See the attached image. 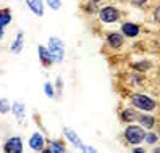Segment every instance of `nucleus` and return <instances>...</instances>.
<instances>
[{
	"label": "nucleus",
	"mask_w": 160,
	"mask_h": 153,
	"mask_svg": "<svg viewBox=\"0 0 160 153\" xmlns=\"http://www.w3.org/2000/svg\"><path fill=\"white\" fill-rule=\"evenodd\" d=\"M125 137L131 145H138L142 140H146V132L139 126H128L125 131Z\"/></svg>",
	"instance_id": "f257e3e1"
},
{
	"label": "nucleus",
	"mask_w": 160,
	"mask_h": 153,
	"mask_svg": "<svg viewBox=\"0 0 160 153\" xmlns=\"http://www.w3.org/2000/svg\"><path fill=\"white\" fill-rule=\"evenodd\" d=\"M49 50H50V53L53 56L55 63H60L63 60L65 45H63V42L58 39V37H50V39H49Z\"/></svg>",
	"instance_id": "f03ea898"
},
{
	"label": "nucleus",
	"mask_w": 160,
	"mask_h": 153,
	"mask_svg": "<svg viewBox=\"0 0 160 153\" xmlns=\"http://www.w3.org/2000/svg\"><path fill=\"white\" fill-rule=\"evenodd\" d=\"M131 102H133V105L136 108L142 110V111H152L155 108V102L152 98H149L147 95H142V93H134Z\"/></svg>",
	"instance_id": "7ed1b4c3"
},
{
	"label": "nucleus",
	"mask_w": 160,
	"mask_h": 153,
	"mask_svg": "<svg viewBox=\"0 0 160 153\" xmlns=\"http://www.w3.org/2000/svg\"><path fill=\"white\" fill-rule=\"evenodd\" d=\"M99 15H100V20L103 23H115V21L120 20V12L117 10V8H113V7L102 8Z\"/></svg>",
	"instance_id": "20e7f679"
},
{
	"label": "nucleus",
	"mask_w": 160,
	"mask_h": 153,
	"mask_svg": "<svg viewBox=\"0 0 160 153\" xmlns=\"http://www.w3.org/2000/svg\"><path fill=\"white\" fill-rule=\"evenodd\" d=\"M3 150L7 153H21L23 151V140L20 137H12L5 142Z\"/></svg>",
	"instance_id": "39448f33"
},
{
	"label": "nucleus",
	"mask_w": 160,
	"mask_h": 153,
	"mask_svg": "<svg viewBox=\"0 0 160 153\" xmlns=\"http://www.w3.org/2000/svg\"><path fill=\"white\" fill-rule=\"evenodd\" d=\"M65 136H67V139L73 143L74 147H78V148H81V150H84V151H96L92 147H84V143L81 142V139H79L71 129H65Z\"/></svg>",
	"instance_id": "423d86ee"
},
{
	"label": "nucleus",
	"mask_w": 160,
	"mask_h": 153,
	"mask_svg": "<svg viewBox=\"0 0 160 153\" xmlns=\"http://www.w3.org/2000/svg\"><path fill=\"white\" fill-rule=\"evenodd\" d=\"M44 145H45V142H44V137L41 136L39 132H36L31 136L29 139V147L34 150V151H42L44 150Z\"/></svg>",
	"instance_id": "0eeeda50"
},
{
	"label": "nucleus",
	"mask_w": 160,
	"mask_h": 153,
	"mask_svg": "<svg viewBox=\"0 0 160 153\" xmlns=\"http://www.w3.org/2000/svg\"><path fill=\"white\" fill-rule=\"evenodd\" d=\"M28 7L31 8V12L36 15V16H44V3L42 0H26Z\"/></svg>",
	"instance_id": "6e6552de"
},
{
	"label": "nucleus",
	"mask_w": 160,
	"mask_h": 153,
	"mask_svg": "<svg viewBox=\"0 0 160 153\" xmlns=\"http://www.w3.org/2000/svg\"><path fill=\"white\" fill-rule=\"evenodd\" d=\"M37 50H39V58H41V61H42L44 66H49V65L55 63V61H53V56H52V53H50L49 49H45V47L41 45Z\"/></svg>",
	"instance_id": "1a4fd4ad"
},
{
	"label": "nucleus",
	"mask_w": 160,
	"mask_h": 153,
	"mask_svg": "<svg viewBox=\"0 0 160 153\" xmlns=\"http://www.w3.org/2000/svg\"><path fill=\"white\" fill-rule=\"evenodd\" d=\"M121 31H123V34L126 37H136L139 34V26L134 23H125L121 26Z\"/></svg>",
	"instance_id": "9d476101"
},
{
	"label": "nucleus",
	"mask_w": 160,
	"mask_h": 153,
	"mask_svg": "<svg viewBox=\"0 0 160 153\" xmlns=\"http://www.w3.org/2000/svg\"><path fill=\"white\" fill-rule=\"evenodd\" d=\"M108 44H110V47H113V49H120V47L123 45V36L121 34H110L108 36Z\"/></svg>",
	"instance_id": "9b49d317"
},
{
	"label": "nucleus",
	"mask_w": 160,
	"mask_h": 153,
	"mask_svg": "<svg viewBox=\"0 0 160 153\" xmlns=\"http://www.w3.org/2000/svg\"><path fill=\"white\" fill-rule=\"evenodd\" d=\"M23 39H24V36H23V32H20L16 36V39H15V42L12 44V52L13 53H20L21 52V49H23Z\"/></svg>",
	"instance_id": "f8f14e48"
},
{
	"label": "nucleus",
	"mask_w": 160,
	"mask_h": 153,
	"mask_svg": "<svg viewBox=\"0 0 160 153\" xmlns=\"http://www.w3.org/2000/svg\"><path fill=\"white\" fill-rule=\"evenodd\" d=\"M12 110H13V114L16 116V119L23 121V118H24V107H23V105L16 102V103L12 105Z\"/></svg>",
	"instance_id": "ddd939ff"
},
{
	"label": "nucleus",
	"mask_w": 160,
	"mask_h": 153,
	"mask_svg": "<svg viewBox=\"0 0 160 153\" xmlns=\"http://www.w3.org/2000/svg\"><path fill=\"white\" fill-rule=\"evenodd\" d=\"M139 122H141V126H142V127H147V129H152L154 124H155L152 116H139Z\"/></svg>",
	"instance_id": "4468645a"
},
{
	"label": "nucleus",
	"mask_w": 160,
	"mask_h": 153,
	"mask_svg": "<svg viewBox=\"0 0 160 153\" xmlns=\"http://www.w3.org/2000/svg\"><path fill=\"white\" fill-rule=\"evenodd\" d=\"M10 20H12L10 13H8L7 10H3V12H2V16H0V26H2V29H5L7 24L10 23Z\"/></svg>",
	"instance_id": "2eb2a0df"
},
{
	"label": "nucleus",
	"mask_w": 160,
	"mask_h": 153,
	"mask_svg": "<svg viewBox=\"0 0 160 153\" xmlns=\"http://www.w3.org/2000/svg\"><path fill=\"white\" fill-rule=\"evenodd\" d=\"M45 151H58V153H63V151H65V147L62 145L60 142H57V140H53V142L50 143V148H47Z\"/></svg>",
	"instance_id": "dca6fc26"
},
{
	"label": "nucleus",
	"mask_w": 160,
	"mask_h": 153,
	"mask_svg": "<svg viewBox=\"0 0 160 153\" xmlns=\"http://www.w3.org/2000/svg\"><path fill=\"white\" fill-rule=\"evenodd\" d=\"M121 118H123V121L131 122V121H134V119H136V113H134L133 110H125L123 113H121Z\"/></svg>",
	"instance_id": "f3484780"
},
{
	"label": "nucleus",
	"mask_w": 160,
	"mask_h": 153,
	"mask_svg": "<svg viewBox=\"0 0 160 153\" xmlns=\"http://www.w3.org/2000/svg\"><path fill=\"white\" fill-rule=\"evenodd\" d=\"M47 3H49V7L52 10H58L62 7V0H47Z\"/></svg>",
	"instance_id": "a211bd4d"
},
{
	"label": "nucleus",
	"mask_w": 160,
	"mask_h": 153,
	"mask_svg": "<svg viewBox=\"0 0 160 153\" xmlns=\"http://www.w3.org/2000/svg\"><path fill=\"white\" fill-rule=\"evenodd\" d=\"M44 90H45V95H47L49 98L53 97V87H52V84H50V82H47V84L44 85Z\"/></svg>",
	"instance_id": "6ab92c4d"
},
{
	"label": "nucleus",
	"mask_w": 160,
	"mask_h": 153,
	"mask_svg": "<svg viewBox=\"0 0 160 153\" xmlns=\"http://www.w3.org/2000/svg\"><path fill=\"white\" fill-rule=\"evenodd\" d=\"M146 142H147V143H150V145H154V143L157 142V136H155L154 132L146 134Z\"/></svg>",
	"instance_id": "aec40b11"
},
{
	"label": "nucleus",
	"mask_w": 160,
	"mask_h": 153,
	"mask_svg": "<svg viewBox=\"0 0 160 153\" xmlns=\"http://www.w3.org/2000/svg\"><path fill=\"white\" fill-rule=\"evenodd\" d=\"M0 105H2V108H0V111H2V113H7L8 108H10V107H8V100H7V98H2Z\"/></svg>",
	"instance_id": "412c9836"
},
{
	"label": "nucleus",
	"mask_w": 160,
	"mask_h": 153,
	"mask_svg": "<svg viewBox=\"0 0 160 153\" xmlns=\"http://www.w3.org/2000/svg\"><path fill=\"white\" fill-rule=\"evenodd\" d=\"M154 18H155V21L160 23V5L155 8V12H154Z\"/></svg>",
	"instance_id": "4be33fe9"
},
{
	"label": "nucleus",
	"mask_w": 160,
	"mask_h": 153,
	"mask_svg": "<svg viewBox=\"0 0 160 153\" xmlns=\"http://www.w3.org/2000/svg\"><path fill=\"white\" fill-rule=\"evenodd\" d=\"M131 2H133L134 5H138V7H141V5H144L147 0H131Z\"/></svg>",
	"instance_id": "5701e85b"
},
{
	"label": "nucleus",
	"mask_w": 160,
	"mask_h": 153,
	"mask_svg": "<svg viewBox=\"0 0 160 153\" xmlns=\"http://www.w3.org/2000/svg\"><path fill=\"white\" fill-rule=\"evenodd\" d=\"M94 2H100V0H94Z\"/></svg>",
	"instance_id": "b1692460"
},
{
	"label": "nucleus",
	"mask_w": 160,
	"mask_h": 153,
	"mask_svg": "<svg viewBox=\"0 0 160 153\" xmlns=\"http://www.w3.org/2000/svg\"><path fill=\"white\" fill-rule=\"evenodd\" d=\"M158 134H160V127H158Z\"/></svg>",
	"instance_id": "393cba45"
},
{
	"label": "nucleus",
	"mask_w": 160,
	"mask_h": 153,
	"mask_svg": "<svg viewBox=\"0 0 160 153\" xmlns=\"http://www.w3.org/2000/svg\"><path fill=\"white\" fill-rule=\"evenodd\" d=\"M16 2H21V0H16Z\"/></svg>",
	"instance_id": "a878e982"
}]
</instances>
